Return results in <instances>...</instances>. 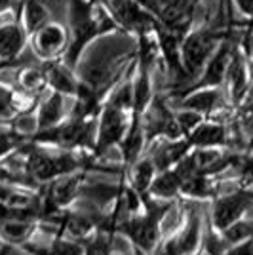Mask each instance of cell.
Segmentation results:
<instances>
[{"instance_id":"obj_1","label":"cell","mask_w":253,"mask_h":255,"mask_svg":"<svg viewBox=\"0 0 253 255\" xmlns=\"http://www.w3.org/2000/svg\"><path fill=\"white\" fill-rule=\"evenodd\" d=\"M217 40L215 31H198L187 36L183 42V65L187 75H196L208 61L213 44Z\"/></svg>"},{"instance_id":"obj_2","label":"cell","mask_w":253,"mask_h":255,"mask_svg":"<svg viewBox=\"0 0 253 255\" xmlns=\"http://www.w3.org/2000/svg\"><path fill=\"white\" fill-rule=\"evenodd\" d=\"M164 212V208H154L148 204V213L137 219H129L122 231L131 238V242L141 248L143 252H150L154 248L156 236H158V223L160 215Z\"/></svg>"},{"instance_id":"obj_3","label":"cell","mask_w":253,"mask_h":255,"mask_svg":"<svg viewBox=\"0 0 253 255\" xmlns=\"http://www.w3.org/2000/svg\"><path fill=\"white\" fill-rule=\"evenodd\" d=\"M126 133V118H124V109L116 105H107L103 118H101V128H99V137H97V154L105 152L111 145L120 143V139Z\"/></svg>"},{"instance_id":"obj_4","label":"cell","mask_w":253,"mask_h":255,"mask_svg":"<svg viewBox=\"0 0 253 255\" xmlns=\"http://www.w3.org/2000/svg\"><path fill=\"white\" fill-rule=\"evenodd\" d=\"M109 8L116 17V21L126 29L145 34L152 29V17L139 8L135 0H109Z\"/></svg>"},{"instance_id":"obj_5","label":"cell","mask_w":253,"mask_h":255,"mask_svg":"<svg viewBox=\"0 0 253 255\" xmlns=\"http://www.w3.org/2000/svg\"><path fill=\"white\" fill-rule=\"evenodd\" d=\"M27 168L31 171L34 177L42 181H48L55 177V175H61V173H69L71 170L76 168V162L71 156H61V158H52V156H46L38 150H32L29 154V162H27Z\"/></svg>"},{"instance_id":"obj_6","label":"cell","mask_w":253,"mask_h":255,"mask_svg":"<svg viewBox=\"0 0 253 255\" xmlns=\"http://www.w3.org/2000/svg\"><path fill=\"white\" fill-rule=\"evenodd\" d=\"M248 204H250V200L242 192H236V194L221 198L213 208V223H215V227L225 231L227 227L236 223L240 219V215L246 212Z\"/></svg>"},{"instance_id":"obj_7","label":"cell","mask_w":253,"mask_h":255,"mask_svg":"<svg viewBox=\"0 0 253 255\" xmlns=\"http://www.w3.org/2000/svg\"><path fill=\"white\" fill-rule=\"evenodd\" d=\"M198 238H200V221L196 215H190L185 229L179 234H175L168 244H164L158 255H187L194 252V248L198 246Z\"/></svg>"},{"instance_id":"obj_8","label":"cell","mask_w":253,"mask_h":255,"mask_svg":"<svg viewBox=\"0 0 253 255\" xmlns=\"http://www.w3.org/2000/svg\"><path fill=\"white\" fill-rule=\"evenodd\" d=\"M229 63H231V46L223 44L219 52L211 57L210 65H208V69H206L198 86H217L223 80V76L227 75Z\"/></svg>"},{"instance_id":"obj_9","label":"cell","mask_w":253,"mask_h":255,"mask_svg":"<svg viewBox=\"0 0 253 255\" xmlns=\"http://www.w3.org/2000/svg\"><path fill=\"white\" fill-rule=\"evenodd\" d=\"M63 44H65L63 29L57 27V25H44V27H40L38 34H36V40H34L36 52L40 53L42 57L57 53Z\"/></svg>"},{"instance_id":"obj_10","label":"cell","mask_w":253,"mask_h":255,"mask_svg":"<svg viewBox=\"0 0 253 255\" xmlns=\"http://www.w3.org/2000/svg\"><path fill=\"white\" fill-rule=\"evenodd\" d=\"M25 36L17 25H2L0 27V57L11 59L21 52Z\"/></svg>"},{"instance_id":"obj_11","label":"cell","mask_w":253,"mask_h":255,"mask_svg":"<svg viewBox=\"0 0 253 255\" xmlns=\"http://www.w3.org/2000/svg\"><path fill=\"white\" fill-rule=\"evenodd\" d=\"M189 143L196 145V147L221 145V143H225V129L219 124H198L190 131Z\"/></svg>"},{"instance_id":"obj_12","label":"cell","mask_w":253,"mask_h":255,"mask_svg":"<svg viewBox=\"0 0 253 255\" xmlns=\"http://www.w3.org/2000/svg\"><path fill=\"white\" fill-rule=\"evenodd\" d=\"M181 185H183V181H181V177L177 175V171L164 170V173H162L160 177L152 179L148 191L152 192L154 196L169 198V196H173V194H177V192L181 191Z\"/></svg>"},{"instance_id":"obj_13","label":"cell","mask_w":253,"mask_h":255,"mask_svg":"<svg viewBox=\"0 0 253 255\" xmlns=\"http://www.w3.org/2000/svg\"><path fill=\"white\" fill-rule=\"evenodd\" d=\"M190 147L189 141H183V143H169V145H164L160 147L158 152L154 154V166L158 170H168L169 166L177 164L185 154H187V149Z\"/></svg>"},{"instance_id":"obj_14","label":"cell","mask_w":253,"mask_h":255,"mask_svg":"<svg viewBox=\"0 0 253 255\" xmlns=\"http://www.w3.org/2000/svg\"><path fill=\"white\" fill-rule=\"evenodd\" d=\"M63 115V99L57 94H53L48 101H44V105L40 107V117H38V126L40 129H48V128H53L59 118Z\"/></svg>"},{"instance_id":"obj_15","label":"cell","mask_w":253,"mask_h":255,"mask_svg":"<svg viewBox=\"0 0 253 255\" xmlns=\"http://www.w3.org/2000/svg\"><path fill=\"white\" fill-rule=\"evenodd\" d=\"M219 101V92L215 90H202L189 96L183 101V107L189 109V111H196V113H210L215 109Z\"/></svg>"},{"instance_id":"obj_16","label":"cell","mask_w":253,"mask_h":255,"mask_svg":"<svg viewBox=\"0 0 253 255\" xmlns=\"http://www.w3.org/2000/svg\"><path fill=\"white\" fill-rule=\"evenodd\" d=\"M141 147H143V129L139 126V117H135L133 126L127 131L126 139L122 141V152H124V158H126L127 164L135 162V158L141 152Z\"/></svg>"},{"instance_id":"obj_17","label":"cell","mask_w":253,"mask_h":255,"mask_svg":"<svg viewBox=\"0 0 253 255\" xmlns=\"http://www.w3.org/2000/svg\"><path fill=\"white\" fill-rule=\"evenodd\" d=\"M148 101H150V82H148L147 69H143L139 80L133 86V109H135V117H139L145 111Z\"/></svg>"},{"instance_id":"obj_18","label":"cell","mask_w":253,"mask_h":255,"mask_svg":"<svg viewBox=\"0 0 253 255\" xmlns=\"http://www.w3.org/2000/svg\"><path fill=\"white\" fill-rule=\"evenodd\" d=\"M48 80L53 86V90L59 92V94H76L78 86L74 84V80L63 67H52L48 71Z\"/></svg>"},{"instance_id":"obj_19","label":"cell","mask_w":253,"mask_h":255,"mask_svg":"<svg viewBox=\"0 0 253 255\" xmlns=\"http://www.w3.org/2000/svg\"><path fill=\"white\" fill-rule=\"evenodd\" d=\"M229 76H231L232 94L236 99H240L246 90V69H244L240 55H234L232 61L229 63Z\"/></svg>"},{"instance_id":"obj_20","label":"cell","mask_w":253,"mask_h":255,"mask_svg":"<svg viewBox=\"0 0 253 255\" xmlns=\"http://www.w3.org/2000/svg\"><path fill=\"white\" fill-rule=\"evenodd\" d=\"M160 44H162V52L166 55V61H168L169 69L171 71H179L181 69V53H179V46H177V38L169 32H162L160 34Z\"/></svg>"},{"instance_id":"obj_21","label":"cell","mask_w":253,"mask_h":255,"mask_svg":"<svg viewBox=\"0 0 253 255\" xmlns=\"http://www.w3.org/2000/svg\"><path fill=\"white\" fill-rule=\"evenodd\" d=\"M46 17H48V13H46L40 2L27 0V4H25V23H27L29 31H38L46 23Z\"/></svg>"},{"instance_id":"obj_22","label":"cell","mask_w":253,"mask_h":255,"mask_svg":"<svg viewBox=\"0 0 253 255\" xmlns=\"http://www.w3.org/2000/svg\"><path fill=\"white\" fill-rule=\"evenodd\" d=\"M152 179H154V164L150 160L139 162L137 168H135V173H133V185H135V189L139 192L148 191Z\"/></svg>"},{"instance_id":"obj_23","label":"cell","mask_w":253,"mask_h":255,"mask_svg":"<svg viewBox=\"0 0 253 255\" xmlns=\"http://www.w3.org/2000/svg\"><path fill=\"white\" fill-rule=\"evenodd\" d=\"M253 236V221H236V223H232L231 227H227L225 229V240L227 242H232V244H236V242H240L244 238H250Z\"/></svg>"},{"instance_id":"obj_24","label":"cell","mask_w":253,"mask_h":255,"mask_svg":"<svg viewBox=\"0 0 253 255\" xmlns=\"http://www.w3.org/2000/svg\"><path fill=\"white\" fill-rule=\"evenodd\" d=\"M76 185H78V179H73V177H71V179L57 181L55 187L52 189L53 200H55L57 204L69 202V200L74 196V192H76Z\"/></svg>"},{"instance_id":"obj_25","label":"cell","mask_w":253,"mask_h":255,"mask_svg":"<svg viewBox=\"0 0 253 255\" xmlns=\"http://www.w3.org/2000/svg\"><path fill=\"white\" fill-rule=\"evenodd\" d=\"M177 122H179L183 133H190L194 128L200 124V113L189 111V109H187L185 113H181L179 117H177Z\"/></svg>"},{"instance_id":"obj_26","label":"cell","mask_w":253,"mask_h":255,"mask_svg":"<svg viewBox=\"0 0 253 255\" xmlns=\"http://www.w3.org/2000/svg\"><path fill=\"white\" fill-rule=\"evenodd\" d=\"M15 105H13V94L8 88L0 86V118H8L13 115Z\"/></svg>"},{"instance_id":"obj_27","label":"cell","mask_w":253,"mask_h":255,"mask_svg":"<svg viewBox=\"0 0 253 255\" xmlns=\"http://www.w3.org/2000/svg\"><path fill=\"white\" fill-rule=\"evenodd\" d=\"M50 255H82V250L76 244H73V242L61 240V242H57V244L53 246V250Z\"/></svg>"},{"instance_id":"obj_28","label":"cell","mask_w":253,"mask_h":255,"mask_svg":"<svg viewBox=\"0 0 253 255\" xmlns=\"http://www.w3.org/2000/svg\"><path fill=\"white\" fill-rule=\"evenodd\" d=\"M86 255H111L109 244L105 242L103 236H97L92 244L86 248Z\"/></svg>"},{"instance_id":"obj_29","label":"cell","mask_w":253,"mask_h":255,"mask_svg":"<svg viewBox=\"0 0 253 255\" xmlns=\"http://www.w3.org/2000/svg\"><path fill=\"white\" fill-rule=\"evenodd\" d=\"M23 86L25 88H36V86L42 82V75L38 71H25L21 76Z\"/></svg>"},{"instance_id":"obj_30","label":"cell","mask_w":253,"mask_h":255,"mask_svg":"<svg viewBox=\"0 0 253 255\" xmlns=\"http://www.w3.org/2000/svg\"><path fill=\"white\" fill-rule=\"evenodd\" d=\"M6 233L15 236V238H21L25 234L29 233V225L25 223H8L6 225Z\"/></svg>"},{"instance_id":"obj_31","label":"cell","mask_w":253,"mask_h":255,"mask_svg":"<svg viewBox=\"0 0 253 255\" xmlns=\"http://www.w3.org/2000/svg\"><path fill=\"white\" fill-rule=\"evenodd\" d=\"M229 255H253V238H250L248 242H244L242 246H238L236 250H232Z\"/></svg>"},{"instance_id":"obj_32","label":"cell","mask_w":253,"mask_h":255,"mask_svg":"<svg viewBox=\"0 0 253 255\" xmlns=\"http://www.w3.org/2000/svg\"><path fill=\"white\" fill-rule=\"evenodd\" d=\"M11 147H15V137H10V135H0V156L6 154Z\"/></svg>"},{"instance_id":"obj_33","label":"cell","mask_w":253,"mask_h":255,"mask_svg":"<svg viewBox=\"0 0 253 255\" xmlns=\"http://www.w3.org/2000/svg\"><path fill=\"white\" fill-rule=\"evenodd\" d=\"M236 4L240 6V10L248 15H253V0H236Z\"/></svg>"},{"instance_id":"obj_34","label":"cell","mask_w":253,"mask_h":255,"mask_svg":"<svg viewBox=\"0 0 253 255\" xmlns=\"http://www.w3.org/2000/svg\"><path fill=\"white\" fill-rule=\"evenodd\" d=\"M11 4V0H0V10H4V8H8Z\"/></svg>"},{"instance_id":"obj_35","label":"cell","mask_w":253,"mask_h":255,"mask_svg":"<svg viewBox=\"0 0 253 255\" xmlns=\"http://www.w3.org/2000/svg\"><path fill=\"white\" fill-rule=\"evenodd\" d=\"M250 48H252V55H253V36H252V42H250Z\"/></svg>"}]
</instances>
